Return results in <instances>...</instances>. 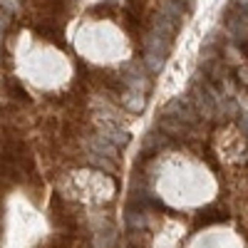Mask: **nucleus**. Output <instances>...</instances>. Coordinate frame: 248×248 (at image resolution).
<instances>
[{"mask_svg": "<svg viewBox=\"0 0 248 248\" xmlns=\"http://www.w3.org/2000/svg\"><path fill=\"white\" fill-rule=\"evenodd\" d=\"M169 57V40L161 37L159 32L149 30V35L144 37V62H147L149 72H161Z\"/></svg>", "mask_w": 248, "mask_h": 248, "instance_id": "1", "label": "nucleus"}, {"mask_svg": "<svg viewBox=\"0 0 248 248\" xmlns=\"http://www.w3.org/2000/svg\"><path fill=\"white\" fill-rule=\"evenodd\" d=\"M189 99H191V105H194V109H196L199 117L214 119L218 114V99H216V94L206 85H201V82H194V85H191Z\"/></svg>", "mask_w": 248, "mask_h": 248, "instance_id": "2", "label": "nucleus"}, {"mask_svg": "<svg viewBox=\"0 0 248 248\" xmlns=\"http://www.w3.org/2000/svg\"><path fill=\"white\" fill-rule=\"evenodd\" d=\"M164 114H171V117H176L179 122L189 124V127H194L196 119H199V114H196V109H194V105H191L189 97H176V99H171L169 105H167V109H164Z\"/></svg>", "mask_w": 248, "mask_h": 248, "instance_id": "3", "label": "nucleus"}, {"mask_svg": "<svg viewBox=\"0 0 248 248\" xmlns=\"http://www.w3.org/2000/svg\"><path fill=\"white\" fill-rule=\"evenodd\" d=\"M124 85H127L129 92H139V94H147V92L152 90L149 77L144 75L137 65H129L127 70H124Z\"/></svg>", "mask_w": 248, "mask_h": 248, "instance_id": "4", "label": "nucleus"}, {"mask_svg": "<svg viewBox=\"0 0 248 248\" xmlns=\"http://www.w3.org/2000/svg\"><path fill=\"white\" fill-rule=\"evenodd\" d=\"M159 129H161L164 134H169V137H186L191 127H189V124H184V122H179L176 117L161 112V117H159Z\"/></svg>", "mask_w": 248, "mask_h": 248, "instance_id": "5", "label": "nucleus"}, {"mask_svg": "<svg viewBox=\"0 0 248 248\" xmlns=\"http://www.w3.org/2000/svg\"><path fill=\"white\" fill-rule=\"evenodd\" d=\"M176 28H179V20L169 17L167 13H156V15H154V23H152V30H154V32H159L161 37H167V40H171V37H174V32H176Z\"/></svg>", "mask_w": 248, "mask_h": 248, "instance_id": "6", "label": "nucleus"}, {"mask_svg": "<svg viewBox=\"0 0 248 248\" xmlns=\"http://www.w3.org/2000/svg\"><path fill=\"white\" fill-rule=\"evenodd\" d=\"M243 15L246 13H231L229 17H226V30H229V35L231 37H236V40H246V35H248V28H246V20H243Z\"/></svg>", "mask_w": 248, "mask_h": 248, "instance_id": "7", "label": "nucleus"}, {"mask_svg": "<svg viewBox=\"0 0 248 248\" xmlns=\"http://www.w3.org/2000/svg\"><path fill=\"white\" fill-rule=\"evenodd\" d=\"M124 107H127L129 112H141L144 107H147V94H139V92H129L124 94Z\"/></svg>", "mask_w": 248, "mask_h": 248, "instance_id": "8", "label": "nucleus"}, {"mask_svg": "<svg viewBox=\"0 0 248 248\" xmlns=\"http://www.w3.org/2000/svg\"><path fill=\"white\" fill-rule=\"evenodd\" d=\"M105 137L114 141V147H127L129 144V134L127 132H112V134H105Z\"/></svg>", "mask_w": 248, "mask_h": 248, "instance_id": "9", "label": "nucleus"}, {"mask_svg": "<svg viewBox=\"0 0 248 248\" xmlns=\"http://www.w3.org/2000/svg\"><path fill=\"white\" fill-rule=\"evenodd\" d=\"M159 149V141H156V132L147 134V141H144V152H156Z\"/></svg>", "mask_w": 248, "mask_h": 248, "instance_id": "10", "label": "nucleus"}, {"mask_svg": "<svg viewBox=\"0 0 248 248\" xmlns=\"http://www.w3.org/2000/svg\"><path fill=\"white\" fill-rule=\"evenodd\" d=\"M238 79L248 87V65H241V67H238Z\"/></svg>", "mask_w": 248, "mask_h": 248, "instance_id": "11", "label": "nucleus"}, {"mask_svg": "<svg viewBox=\"0 0 248 248\" xmlns=\"http://www.w3.org/2000/svg\"><path fill=\"white\" fill-rule=\"evenodd\" d=\"M238 124H241V129H243V132L248 134V114H246V112H243V114L238 117Z\"/></svg>", "mask_w": 248, "mask_h": 248, "instance_id": "12", "label": "nucleus"}, {"mask_svg": "<svg viewBox=\"0 0 248 248\" xmlns=\"http://www.w3.org/2000/svg\"><path fill=\"white\" fill-rule=\"evenodd\" d=\"M233 5H236L241 13H248V0H233Z\"/></svg>", "mask_w": 248, "mask_h": 248, "instance_id": "13", "label": "nucleus"}, {"mask_svg": "<svg viewBox=\"0 0 248 248\" xmlns=\"http://www.w3.org/2000/svg\"><path fill=\"white\" fill-rule=\"evenodd\" d=\"M176 3H179L181 8H184V5H186V8H191V3H194V0H176Z\"/></svg>", "mask_w": 248, "mask_h": 248, "instance_id": "14", "label": "nucleus"}]
</instances>
